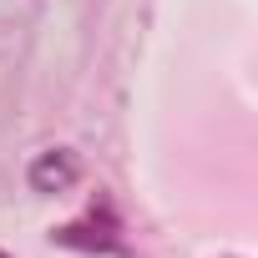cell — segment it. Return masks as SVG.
I'll return each instance as SVG.
<instances>
[{
	"instance_id": "1",
	"label": "cell",
	"mask_w": 258,
	"mask_h": 258,
	"mask_svg": "<svg viewBox=\"0 0 258 258\" xmlns=\"http://www.w3.org/2000/svg\"><path fill=\"white\" fill-rule=\"evenodd\" d=\"M26 182H31V192H46V198L71 192V187L81 182V157H76L71 147H46V152H36V157H31Z\"/></svg>"
},
{
	"instance_id": "2",
	"label": "cell",
	"mask_w": 258,
	"mask_h": 258,
	"mask_svg": "<svg viewBox=\"0 0 258 258\" xmlns=\"http://www.w3.org/2000/svg\"><path fill=\"white\" fill-rule=\"evenodd\" d=\"M51 238H56V243H66V248H81V253H121L116 223H111V218H101V223H96V213H91L86 223H66V228H56Z\"/></svg>"
},
{
	"instance_id": "3",
	"label": "cell",
	"mask_w": 258,
	"mask_h": 258,
	"mask_svg": "<svg viewBox=\"0 0 258 258\" xmlns=\"http://www.w3.org/2000/svg\"><path fill=\"white\" fill-rule=\"evenodd\" d=\"M0 258H11V253H6V248H0Z\"/></svg>"
}]
</instances>
